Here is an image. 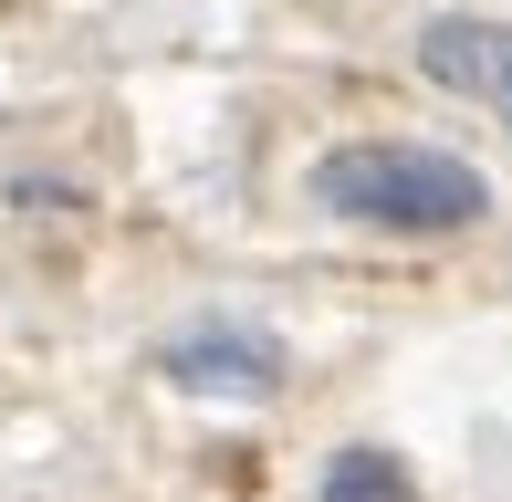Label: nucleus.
<instances>
[{"mask_svg": "<svg viewBox=\"0 0 512 502\" xmlns=\"http://www.w3.org/2000/svg\"><path fill=\"white\" fill-rule=\"evenodd\" d=\"M314 199L356 231H398V241H450L492 220V178L471 157L429 147V136H356V147L314 157Z\"/></svg>", "mask_w": 512, "mask_h": 502, "instance_id": "f257e3e1", "label": "nucleus"}, {"mask_svg": "<svg viewBox=\"0 0 512 502\" xmlns=\"http://www.w3.org/2000/svg\"><path fill=\"white\" fill-rule=\"evenodd\" d=\"M418 74L439 95H471L481 116L512 136V21H481V11H439L418 32Z\"/></svg>", "mask_w": 512, "mask_h": 502, "instance_id": "f03ea898", "label": "nucleus"}, {"mask_svg": "<svg viewBox=\"0 0 512 502\" xmlns=\"http://www.w3.org/2000/svg\"><path fill=\"white\" fill-rule=\"evenodd\" d=\"M157 377L189 387V398H272L283 387V346L262 325H189L157 346Z\"/></svg>", "mask_w": 512, "mask_h": 502, "instance_id": "7ed1b4c3", "label": "nucleus"}, {"mask_svg": "<svg viewBox=\"0 0 512 502\" xmlns=\"http://www.w3.org/2000/svg\"><path fill=\"white\" fill-rule=\"evenodd\" d=\"M324 502H418V482H408V461L398 450H335V461H324V482H314Z\"/></svg>", "mask_w": 512, "mask_h": 502, "instance_id": "20e7f679", "label": "nucleus"}]
</instances>
